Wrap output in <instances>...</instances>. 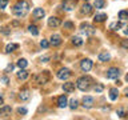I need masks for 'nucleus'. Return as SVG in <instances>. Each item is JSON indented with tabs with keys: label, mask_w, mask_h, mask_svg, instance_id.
Wrapping results in <instances>:
<instances>
[{
	"label": "nucleus",
	"mask_w": 128,
	"mask_h": 120,
	"mask_svg": "<svg viewBox=\"0 0 128 120\" xmlns=\"http://www.w3.org/2000/svg\"><path fill=\"white\" fill-rule=\"evenodd\" d=\"M28 11H30V3L26 2V0H20L12 8V14L18 18H24L28 14Z\"/></svg>",
	"instance_id": "nucleus-1"
},
{
	"label": "nucleus",
	"mask_w": 128,
	"mask_h": 120,
	"mask_svg": "<svg viewBox=\"0 0 128 120\" xmlns=\"http://www.w3.org/2000/svg\"><path fill=\"white\" fill-rule=\"evenodd\" d=\"M92 83H94V79H92L91 76H82V78H79L78 82H76V87H78L80 91H88L91 88Z\"/></svg>",
	"instance_id": "nucleus-2"
},
{
	"label": "nucleus",
	"mask_w": 128,
	"mask_h": 120,
	"mask_svg": "<svg viewBox=\"0 0 128 120\" xmlns=\"http://www.w3.org/2000/svg\"><path fill=\"white\" fill-rule=\"evenodd\" d=\"M80 30H82V32L83 34H86V35H95V32H96V30L94 27L91 26V24H88V23H83L82 26H80Z\"/></svg>",
	"instance_id": "nucleus-3"
},
{
	"label": "nucleus",
	"mask_w": 128,
	"mask_h": 120,
	"mask_svg": "<svg viewBox=\"0 0 128 120\" xmlns=\"http://www.w3.org/2000/svg\"><path fill=\"white\" fill-rule=\"evenodd\" d=\"M62 7H63V10L67 11V12L74 11L75 7H76V0H64L63 4H62Z\"/></svg>",
	"instance_id": "nucleus-4"
},
{
	"label": "nucleus",
	"mask_w": 128,
	"mask_h": 120,
	"mask_svg": "<svg viewBox=\"0 0 128 120\" xmlns=\"http://www.w3.org/2000/svg\"><path fill=\"white\" fill-rule=\"evenodd\" d=\"M119 76H120V70H119V68L112 67V68H110V70L107 71V78L111 79V80L119 79Z\"/></svg>",
	"instance_id": "nucleus-5"
},
{
	"label": "nucleus",
	"mask_w": 128,
	"mask_h": 120,
	"mask_svg": "<svg viewBox=\"0 0 128 120\" xmlns=\"http://www.w3.org/2000/svg\"><path fill=\"white\" fill-rule=\"evenodd\" d=\"M92 60L91 59H84L80 62V68H82V71L83 72H88V71H91V68H92Z\"/></svg>",
	"instance_id": "nucleus-6"
},
{
	"label": "nucleus",
	"mask_w": 128,
	"mask_h": 120,
	"mask_svg": "<svg viewBox=\"0 0 128 120\" xmlns=\"http://www.w3.org/2000/svg\"><path fill=\"white\" fill-rule=\"evenodd\" d=\"M12 114V108L10 106H3L0 107V118H10Z\"/></svg>",
	"instance_id": "nucleus-7"
},
{
	"label": "nucleus",
	"mask_w": 128,
	"mask_h": 120,
	"mask_svg": "<svg viewBox=\"0 0 128 120\" xmlns=\"http://www.w3.org/2000/svg\"><path fill=\"white\" fill-rule=\"evenodd\" d=\"M95 104V99L92 98V96H84L83 98V107L84 108H92Z\"/></svg>",
	"instance_id": "nucleus-8"
},
{
	"label": "nucleus",
	"mask_w": 128,
	"mask_h": 120,
	"mask_svg": "<svg viewBox=\"0 0 128 120\" xmlns=\"http://www.w3.org/2000/svg\"><path fill=\"white\" fill-rule=\"evenodd\" d=\"M70 76H71V71L68 70V68H62V70L58 72V78L60 80H67Z\"/></svg>",
	"instance_id": "nucleus-9"
},
{
	"label": "nucleus",
	"mask_w": 128,
	"mask_h": 120,
	"mask_svg": "<svg viewBox=\"0 0 128 120\" xmlns=\"http://www.w3.org/2000/svg\"><path fill=\"white\" fill-rule=\"evenodd\" d=\"M48 26L51 28H56V27L62 26V22H60V19L56 18V16H51V18L48 19Z\"/></svg>",
	"instance_id": "nucleus-10"
},
{
	"label": "nucleus",
	"mask_w": 128,
	"mask_h": 120,
	"mask_svg": "<svg viewBox=\"0 0 128 120\" xmlns=\"http://www.w3.org/2000/svg\"><path fill=\"white\" fill-rule=\"evenodd\" d=\"M32 15H34V18L36 20H40L44 18V15H46V11L43 10V8H35L34 11H32Z\"/></svg>",
	"instance_id": "nucleus-11"
},
{
	"label": "nucleus",
	"mask_w": 128,
	"mask_h": 120,
	"mask_svg": "<svg viewBox=\"0 0 128 120\" xmlns=\"http://www.w3.org/2000/svg\"><path fill=\"white\" fill-rule=\"evenodd\" d=\"M50 44L52 47H59L60 44H62V38H60V35H52L51 36V40H50Z\"/></svg>",
	"instance_id": "nucleus-12"
},
{
	"label": "nucleus",
	"mask_w": 128,
	"mask_h": 120,
	"mask_svg": "<svg viewBox=\"0 0 128 120\" xmlns=\"http://www.w3.org/2000/svg\"><path fill=\"white\" fill-rule=\"evenodd\" d=\"M28 75H30V72H28L26 68H20V71L16 74V78H18L19 80H26L28 78Z\"/></svg>",
	"instance_id": "nucleus-13"
},
{
	"label": "nucleus",
	"mask_w": 128,
	"mask_h": 120,
	"mask_svg": "<svg viewBox=\"0 0 128 120\" xmlns=\"http://www.w3.org/2000/svg\"><path fill=\"white\" fill-rule=\"evenodd\" d=\"M75 90V84L71 83V82H67L63 84V91L66 92V94H71V92H74Z\"/></svg>",
	"instance_id": "nucleus-14"
},
{
	"label": "nucleus",
	"mask_w": 128,
	"mask_h": 120,
	"mask_svg": "<svg viewBox=\"0 0 128 120\" xmlns=\"http://www.w3.org/2000/svg\"><path fill=\"white\" fill-rule=\"evenodd\" d=\"M67 106H68V100L66 98V95L59 96V99H58V107L59 108H66Z\"/></svg>",
	"instance_id": "nucleus-15"
},
{
	"label": "nucleus",
	"mask_w": 128,
	"mask_h": 120,
	"mask_svg": "<svg viewBox=\"0 0 128 120\" xmlns=\"http://www.w3.org/2000/svg\"><path fill=\"white\" fill-rule=\"evenodd\" d=\"M19 98H20V100H23V102H27V100H30V98H31V92H30V90H23V91L19 94Z\"/></svg>",
	"instance_id": "nucleus-16"
},
{
	"label": "nucleus",
	"mask_w": 128,
	"mask_h": 120,
	"mask_svg": "<svg viewBox=\"0 0 128 120\" xmlns=\"http://www.w3.org/2000/svg\"><path fill=\"white\" fill-rule=\"evenodd\" d=\"M35 80L39 84H44L46 82H48V74H47V71H44V76H43V74L39 75V76H35Z\"/></svg>",
	"instance_id": "nucleus-17"
},
{
	"label": "nucleus",
	"mask_w": 128,
	"mask_h": 120,
	"mask_svg": "<svg viewBox=\"0 0 128 120\" xmlns=\"http://www.w3.org/2000/svg\"><path fill=\"white\" fill-rule=\"evenodd\" d=\"M124 27V22H115L110 24V30L111 31H119L120 28Z\"/></svg>",
	"instance_id": "nucleus-18"
},
{
	"label": "nucleus",
	"mask_w": 128,
	"mask_h": 120,
	"mask_svg": "<svg viewBox=\"0 0 128 120\" xmlns=\"http://www.w3.org/2000/svg\"><path fill=\"white\" fill-rule=\"evenodd\" d=\"M92 10H94V8H92V6H91V4L86 3V4H84V6L82 7V14L88 16V15H91V14H92Z\"/></svg>",
	"instance_id": "nucleus-19"
},
{
	"label": "nucleus",
	"mask_w": 128,
	"mask_h": 120,
	"mask_svg": "<svg viewBox=\"0 0 128 120\" xmlns=\"http://www.w3.org/2000/svg\"><path fill=\"white\" fill-rule=\"evenodd\" d=\"M19 48V44L16 43H10L8 46L6 47V54H11V52H14L15 50H18Z\"/></svg>",
	"instance_id": "nucleus-20"
},
{
	"label": "nucleus",
	"mask_w": 128,
	"mask_h": 120,
	"mask_svg": "<svg viewBox=\"0 0 128 120\" xmlns=\"http://www.w3.org/2000/svg\"><path fill=\"white\" fill-rule=\"evenodd\" d=\"M98 58H99V60H100V62H108V60L111 59V55L108 54L107 51H104V52H102V54H99V56H98Z\"/></svg>",
	"instance_id": "nucleus-21"
},
{
	"label": "nucleus",
	"mask_w": 128,
	"mask_h": 120,
	"mask_svg": "<svg viewBox=\"0 0 128 120\" xmlns=\"http://www.w3.org/2000/svg\"><path fill=\"white\" fill-rule=\"evenodd\" d=\"M72 44L76 47H80V46H83V39L80 38V36H72Z\"/></svg>",
	"instance_id": "nucleus-22"
},
{
	"label": "nucleus",
	"mask_w": 128,
	"mask_h": 120,
	"mask_svg": "<svg viewBox=\"0 0 128 120\" xmlns=\"http://www.w3.org/2000/svg\"><path fill=\"white\" fill-rule=\"evenodd\" d=\"M106 19H107V15L106 14H96L95 18H94L95 23H103Z\"/></svg>",
	"instance_id": "nucleus-23"
},
{
	"label": "nucleus",
	"mask_w": 128,
	"mask_h": 120,
	"mask_svg": "<svg viewBox=\"0 0 128 120\" xmlns=\"http://www.w3.org/2000/svg\"><path fill=\"white\" fill-rule=\"evenodd\" d=\"M118 95H119L118 88H111L110 90V99L112 100V102H115V100L118 99Z\"/></svg>",
	"instance_id": "nucleus-24"
},
{
	"label": "nucleus",
	"mask_w": 128,
	"mask_h": 120,
	"mask_svg": "<svg viewBox=\"0 0 128 120\" xmlns=\"http://www.w3.org/2000/svg\"><path fill=\"white\" fill-rule=\"evenodd\" d=\"M95 8L96 10H102V8H104V6H106V2L104 0H95Z\"/></svg>",
	"instance_id": "nucleus-25"
},
{
	"label": "nucleus",
	"mask_w": 128,
	"mask_h": 120,
	"mask_svg": "<svg viewBox=\"0 0 128 120\" xmlns=\"http://www.w3.org/2000/svg\"><path fill=\"white\" fill-rule=\"evenodd\" d=\"M16 66H18L19 68H26L28 66V62H27L26 59H19L18 63H16Z\"/></svg>",
	"instance_id": "nucleus-26"
},
{
	"label": "nucleus",
	"mask_w": 128,
	"mask_h": 120,
	"mask_svg": "<svg viewBox=\"0 0 128 120\" xmlns=\"http://www.w3.org/2000/svg\"><path fill=\"white\" fill-rule=\"evenodd\" d=\"M28 31H30L34 36H38V35H39V30H38V27H36V26H32V24H31L30 27H28Z\"/></svg>",
	"instance_id": "nucleus-27"
},
{
	"label": "nucleus",
	"mask_w": 128,
	"mask_h": 120,
	"mask_svg": "<svg viewBox=\"0 0 128 120\" xmlns=\"http://www.w3.org/2000/svg\"><path fill=\"white\" fill-rule=\"evenodd\" d=\"M119 19L122 20V22H124V20H127L128 19V14H127V11H120L119 12Z\"/></svg>",
	"instance_id": "nucleus-28"
},
{
	"label": "nucleus",
	"mask_w": 128,
	"mask_h": 120,
	"mask_svg": "<svg viewBox=\"0 0 128 120\" xmlns=\"http://www.w3.org/2000/svg\"><path fill=\"white\" fill-rule=\"evenodd\" d=\"M78 100L76 99H71V102H70V108L71 110H76V108H78Z\"/></svg>",
	"instance_id": "nucleus-29"
},
{
	"label": "nucleus",
	"mask_w": 128,
	"mask_h": 120,
	"mask_svg": "<svg viewBox=\"0 0 128 120\" xmlns=\"http://www.w3.org/2000/svg\"><path fill=\"white\" fill-rule=\"evenodd\" d=\"M40 47L44 48V50H47V48L50 47V42H48V40H46V39H43L42 42H40Z\"/></svg>",
	"instance_id": "nucleus-30"
},
{
	"label": "nucleus",
	"mask_w": 128,
	"mask_h": 120,
	"mask_svg": "<svg viewBox=\"0 0 128 120\" xmlns=\"http://www.w3.org/2000/svg\"><path fill=\"white\" fill-rule=\"evenodd\" d=\"M103 90H104V86H103V84H96V86H95V92H96V94L103 92Z\"/></svg>",
	"instance_id": "nucleus-31"
},
{
	"label": "nucleus",
	"mask_w": 128,
	"mask_h": 120,
	"mask_svg": "<svg viewBox=\"0 0 128 120\" xmlns=\"http://www.w3.org/2000/svg\"><path fill=\"white\" fill-rule=\"evenodd\" d=\"M10 0H0V10H4V8L7 7V4Z\"/></svg>",
	"instance_id": "nucleus-32"
},
{
	"label": "nucleus",
	"mask_w": 128,
	"mask_h": 120,
	"mask_svg": "<svg viewBox=\"0 0 128 120\" xmlns=\"http://www.w3.org/2000/svg\"><path fill=\"white\" fill-rule=\"evenodd\" d=\"M126 112H124V110H122V108H120V110H118V116H119V118H122V119H124V118H126Z\"/></svg>",
	"instance_id": "nucleus-33"
},
{
	"label": "nucleus",
	"mask_w": 128,
	"mask_h": 120,
	"mask_svg": "<svg viewBox=\"0 0 128 120\" xmlns=\"http://www.w3.org/2000/svg\"><path fill=\"white\" fill-rule=\"evenodd\" d=\"M14 68H15V66H14V64H8V66H7V68L4 70V72H6V74H8V72L14 71Z\"/></svg>",
	"instance_id": "nucleus-34"
},
{
	"label": "nucleus",
	"mask_w": 128,
	"mask_h": 120,
	"mask_svg": "<svg viewBox=\"0 0 128 120\" xmlns=\"http://www.w3.org/2000/svg\"><path fill=\"white\" fill-rule=\"evenodd\" d=\"M18 112L20 115H27V108H24V107H20V108H18Z\"/></svg>",
	"instance_id": "nucleus-35"
},
{
	"label": "nucleus",
	"mask_w": 128,
	"mask_h": 120,
	"mask_svg": "<svg viewBox=\"0 0 128 120\" xmlns=\"http://www.w3.org/2000/svg\"><path fill=\"white\" fill-rule=\"evenodd\" d=\"M2 34H3V35H10V34H11L10 28H8V27H3V28H2Z\"/></svg>",
	"instance_id": "nucleus-36"
},
{
	"label": "nucleus",
	"mask_w": 128,
	"mask_h": 120,
	"mask_svg": "<svg viewBox=\"0 0 128 120\" xmlns=\"http://www.w3.org/2000/svg\"><path fill=\"white\" fill-rule=\"evenodd\" d=\"M0 82H2L3 84H8L10 83V79H8L7 76H2V78H0Z\"/></svg>",
	"instance_id": "nucleus-37"
},
{
	"label": "nucleus",
	"mask_w": 128,
	"mask_h": 120,
	"mask_svg": "<svg viewBox=\"0 0 128 120\" xmlns=\"http://www.w3.org/2000/svg\"><path fill=\"white\" fill-rule=\"evenodd\" d=\"M63 27L64 28H74V23H71V22H66L63 24Z\"/></svg>",
	"instance_id": "nucleus-38"
},
{
	"label": "nucleus",
	"mask_w": 128,
	"mask_h": 120,
	"mask_svg": "<svg viewBox=\"0 0 128 120\" xmlns=\"http://www.w3.org/2000/svg\"><path fill=\"white\" fill-rule=\"evenodd\" d=\"M50 56H42V58H40V62H42V63H48V62H50Z\"/></svg>",
	"instance_id": "nucleus-39"
},
{
	"label": "nucleus",
	"mask_w": 128,
	"mask_h": 120,
	"mask_svg": "<svg viewBox=\"0 0 128 120\" xmlns=\"http://www.w3.org/2000/svg\"><path fill=\"white\" fill-rule=\"evenodd\" d=\"M122 47L124 48V50H127V48H128V43H127V40H124V42L122 43Z\"/></svg>",
	"instance_id": "nucleus-40"
},
{
	"label": "nucleus",
	"mask_w": 128,
	"mask_h": 120,
	"mask_svg": "<svg viewBox=\"0 0 128 120\" xmlns=\"http://www.w3.org/2000/svg\"><path fill=\"white\" fill-rule=\"evenodd\" d=\"M4 103V100H3V98H2V96H0V107H2V104Z\"/></svg>",
	"instance_id": "nucleus-41"
}]
</instances>
